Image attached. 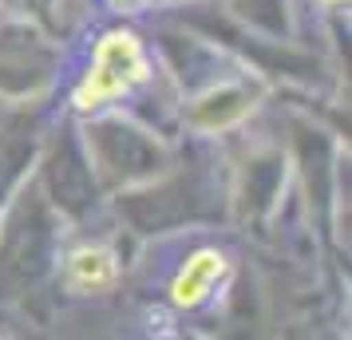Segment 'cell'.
Wrapping results in <instances>:
<instances>
[{"mask_svg":"<svg viewBox=\"0 0 352 340\" xmlns=\"http://www.w3.org/2000/svg\"><path fill=\"white\" fill-rule=\"evenodd\" d=\"M127 218L139 229H162L175 226V222H186L190 218V190L186 182H166L159 190H146V194H131L123 202Z\"/></svg>","mask_w":352,"mask_h":340,"instance_id":"6","label":"cell"},{"mask_svg":"<svg viewBox=\"0 0 352 340\" xmlns=\"http://www.w3.org/2000/svg\"><path fill=\"white\" fill-rule=\"evenodd\" d=\"M226 277H230V258H226L222 249H214V245H202V249H194L190 258H186V265L175 273L166 297L178 308L198 313V308H206L214 301V293L226 285Z\"/></svg>","mask_w":352,"mask_h":340,"instance_id":"3","label":"cell"},{"mask_svg":"<svg viewBox=\"0 0 352 340\" xmlns=\"http://www.w3.org/2000/svg\"><path fill=\"white\" fill-rule=\"evenodd\" d=\"M119 281V261L107 245H80L64 261V289L76 297H103Z\"/></svg>","mask_w":352,"mask_h":340,"instance_id":"5","label":"cell"},{"mask_svg":"<svg viewBox=\"0 0 352 340\" xmlns=\"http://www.w3.org/2000/svg\"><path fill=\"white\" fill-rule=\"evenodd\" d=\"M48 186H52V198L64 206L67 214H83L91 202H96V182H91V166H87V155L83 146L64 135L56 150L48 159Z\"/></svg>","mask_w":352,"mask_h":340,"instance_id":"4","label":"cell"},{"mask_svg":"<svg viewBox=\"0 0 352 340\" xmlns=\"http://www.w3.org/2000/svg\"><path fill=\"white\" fill-rule=\"evenodd\" d=\"M250 107V95L238 91V87H222V91H214V95L198 107V119L206 123V127H222L226 119H234Z\"/></svg>","mask_w":352,"mask_h":340,"instance_id":"7","label":"cell"},{"mask_svg":"<svg viewBox=\"0 0 352 340\" xmlns=\"http://www.w3.org/2000/svg\"><path fill=\"white\" fill-rule=\"evenodd\" d=\"M91 155L99 159V166L111 174L115 182H135L146 179L162 166V150L143 131H135L131 123H96L91 127Z\"/></svg>","mask_w":352,"mask_h":340,"instance_id":"2","label":"cell"},{"mask_svg":"<svg viewBox=\"0 0 352 340\" xmlns=\"http://www.w3.org/2000/svg\"><path fill=\"white\" fill-rule=\"evenodd\" d=\"M146 76H151V67H146L143 40L135 32H127V28H115V32H107L96 44L87 76L72 91V107L80 115H96L107 103L131 95L135 87H143Z\"/></svg>","mask_w":352,"mask_h":340,"instance_id":"1","label":"cell"},{"mask_svg":"<svg viewBox=\"0 0 352 340\" xmlns=\"http://www.w3.org/2000/svg\"><path fill=\"white\" fill-rule=\"evenodd\" d=\"M16 4H28V0H16Z\"/></svg>","mask_w":352,"mask_h":340,"instance_id":"8","label":"cell"}]
</instances>
